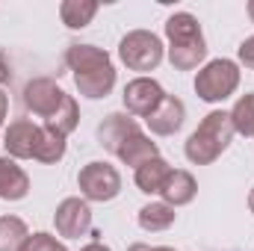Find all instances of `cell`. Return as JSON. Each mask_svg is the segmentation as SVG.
Segmentation results:
<instances>
[{
	"mask_svg": "<svg viewBox=\"0 0 254 251\" xmlns=\"http://www.w3.org/2000/svg\"><path fill=\"white\" fill-rule=\"evenodd\" d=\"M249 210L254 213V187H252V192H249Z\"/></svg>",
	"mask_w": 254,
	"mask_h": 251,
	"instance_id": "cell-29",
	"label": "cell"
},
{
	"mask_svg": "<svg viewBox=\"0 0 254 251\" xmlns=\"http://www.w3.org/2000/svg\"><path fill=\"white\" fill-rule=\"evenodd\" d=\"M77 122H80V110H77V101L68 95L65 104H63V110H60L54 119H48L45 127L54 130V133H60V136H68L71 130H77Z\"/></svg>",
	"mask_w": 254,
	"mask_h": 251,
	"instance_id": "cell-21",
	"label": "cell"
},
{
	"mask_svg": "<svg viewBox=\"0 0 254 251\" xmlns=\"http://www.w3.org/2000/svg\"><path fill=\"white\" fill-rule=\"evenodd\" d=\"M169 175H172L169 163L163 157H154V160H148V163H142L136 169V187L142 189L145 195H160V189H163Z\"/></svg>",
	"mask_w": 254,
	"mask_h": 251,
	"instance_id": "cell-16",
	"label": "cell"
},
{
	"mask_svg": "<svg viewBox=\"0 0 254 251\" xmlns=\"http://www.w3.org/2000/svg\"><path fill=\"white\" fill-rule=\"evenodd\" d=\"M231 139H234L231 113L213 110V113L204 116V122L195 127V133L187 139L184 154H187V160L195 163V166H210V163H216L228 151Z\"/></svg>",
	"mask_w": 254,
	"mask_h": 251,
	"instance_id": "cell-3",
	"label": "cell"
},
{
	"mask_svg": "<svg viewBox=\"0 0 254 251\" xmlns=\"http://www.w3.org/2000/svg\"><path fill=\"white\" fill-rule=\"evenodd\" d=\"M119 57L130 71H154L163 63V42L157 33L133 30L119 42Z\"/></svg>",
	"mask_w": 254,
	"mask_h": 251,
	"instance_id": "cell-5",
	"label": "cell"
},
{
	"mask_svg": "<svg viewBox=\"0 0 254 251\" xmlns=\"http://www.w3.org/2000/svg\"><path fill=\"white\" fill-rule=\"evenodd\" d=\"M116 157H119L122 163H127V166L139 169L142 163H148V160H154V157H160V154H157V142H151L142 130H136L125 145L119 148V154H116Z\"/></svg>",
	"mask_w": 254,
	"mask_h": 251,
	"instance_id": "cell-15",
	"label": "cell"
},
{
	"mask_svg": "<svg viewBox=\"0 0 254 251\" xmlns=\"http://www.w3.org/2000/svg\"><path fill=\"white\" fill-rule=\"evenodd\" d=\"M30 192V178L27 172L12 160V157H0V198L3 201H21Z\"/></svg>",
	"mask_w": 254,
	"mask_h": 251,
	"instance_id": "cell-13",
	"label": "cell"
},
{
	"mask_svg": "<svg viewBox=\"0 0 254 251\" xmlns=\"http://www.w3.org/2000/svg\"><path fill=\"white\" fill-rule=\"evenodd\" d=\"M65 157V136L60 133H54V130H48L45 127V136H42V148H39V163H45V166H54V163H60Z\"/></svg>",
	"mask_w": 254,
	"mask_h": 251,
	"instance_id": "cell-22",
	"label": "cell"
},
{
	"mask_svg": "<svg viewBox=\"0 0 254 251\" xmlns=\"http://www.w3.org/2000/svg\"><path fill=\"white\" fill-rule=\"evenodd\" d=\"M65 98H68V95H65L54 80H48V77H36V80H30V83L24 86V107H27L33 116L45 119V122L54 119V116L63 110Z\"/></svg>",
	"mask_w": 254,
	"mask_h": 251,
	"instance_id": "cell-7",
	"label": "cell"
},
{
	"mask_svg": "<svg viewBox=\"0 0 254 251\" xmlns=\"http://www.w3.org/2000/svg\"><path fill=\"white\" fill-rule=\"evenodd\" d=\"M65 65L74 71V83L83 98H107L116 86V68L110 54L95 45H71L65 51Z\"/></svg>",
	"mask_w": 254,
	"mask_h": 251,
	"instance_id": "cell-1",
	"label": "cell"
},
{
	"mask_svg": "<svg viewBox=\"0 0 254 251\" xmlns=\"http://www.w3.org/2000/svg\"><path fill=\"white\" fill-rule=\"evenodd\" d=\"M42 136H45V127L33 125L30 119L12 122L3 133L6 157H12V160H36L39 148H42Z\"/></svg>",
	"mask_w": 254,
	"mask_h": 251,
	"instance_id": "cell-8",
	"label": "cell"
},
{
	"mask_svg": "<svg viewBox=\"0 0 254 251\" xmlns=\"http://www.w3.org/2000/svg\"><path fill=\"white\" fill-rule=\"evenodd\" d=\"M21 251H68V249L51 234H33V237H27Z\"/></svg>",
	"mask_w": 254,
	"mask_h": 251,
	"instance_id": "cell-23",
	"label": "cell"
},
{
	"mask_svg": "<svg viewBox=\"0 0 254 251\" xmlns=\"http://www.w3.org/2000/svg\"><path fill=\"white\" fill-rule=\"evenodd\" d=\"M184 119H187L184 101L175 98V95H166V98L160 101V107H157L145 122L151 127V133H157V136H172V133H178V130L184 127Z\"/></svg>",
	"mask_w": 254,
	"mask_h": 251,
	"instance_id": "cell-12",
	"label": "cell"
},
{
	"mask_svg": "<svg viewBox=\"0 0 254 251\" xmlns=\"http://www.w3.org/2000/svg\"><path fill=\"white\" fill-rule=\"evenodd\" d=\"M6 110H9V98H6V92L0 89V127H3V119H6Z\"/></svg>",
	"mask_w": 254,
	"mask_h": 251,
	"instance_id": "cell-26",
	"label": "cell"
},
{
	"mask_svg": "<svg viewBox=\"0 0 254 251\" xmlns=\"http://www.w3.org/2000/svg\"><path fill=\"white\" fill-rule=\"evenodd\" d=\"M166 39H169V63L178 71H192L207 60V42L201 24L190 12H175L166 21Z\"/></svg>",
	"mask_w": 254,
	"mask_h": 251,
	"instance_id": "cell-2",
	"label": "cell"
},
{
	"mask_svg": "<svg viewBox=\"0 0 254 251\" xmlns=\"http://www.w3.org/2000/svg\"><path fill=\"white\" fill-rule=\"evenodd\" d=\"M127 251H178V249H172V246H145V243H133Z\"/></svg>",
	"mask_w": 254,
	"mask_h": 251,
	"instance_id": "cell-25",
	"label": "cell"
},
{
	"mask_svg": "<svg viewBox=\"0 0 254 251\" xmlns=\"http://www.w3.org/2000/svg\"><path fill=\"white\" fill-rule=\"evenodd\" d=\"M30 231L18 216H0V251H21Z\"/></svg>",
	"mask_w": 254,
	"mask_h": 251,
	"instance_id": "cell-19",
	"label": "cell"
},
{
	"mask_svg": "<svg viewBox=\"0 0 254 251\" xmlns=\"http://www.w3.org/2000/svg\"><path fill=\"white\" fill-rule=\"evenodd\" d=\"M95 15H98V3H92V0H63L60 3V18L71 30L89 27Z\"/></svg>",
	"mask_w": 254,
	"mask_h": 251,
	"instance_id": "cell-18",
	"label": "cell"
},
{
	"mask_svg": "<svg viewBox=\"0 0 254 251\" xmlns=\"http://www.w3.org/2000/svg\"><path fill=\"white\" fill-rule=\"evenodd\" d=\"M249 18H252V21H254V0H252V3H249Z\"/></svg>",
	"mask_w": 254,
	"mask_h": 251,
	"instance_id": "cell-30",
	"label": "cell"
},
{
	"mask_svg": "<svg viewBox=\"0 0 254 251\" xmlns=\"http://www.w3.org/2000/svg\"><path fill=\"white\" fill-rule=\"evenodd\" d=\"M139 130L136 119L130 113H110L101 125H98V142L101 148H107L110 154H119V148L125 145L127 139Z\"/></svg>",
	"mask_w": 254,
	"mask_h": 251,
	"instance_id": "cell-11",
	"label": "cell"
},
{
	"mask_svg": "<svg viewBox=\"0 0 254 251\" xmlns=\"http://www.w3.org/2000/svg\"><path fill=\"white\" fill-rule=\"evenodd\" d=\"M9 80V63L3 60V54H0V83H6Z\"/></svg>",
	"mask_w": 254,
	"mask_h": 251,
	"instance_id": "cell-27",
	"label": "cell"
},
{
	"mask_svg": "<svg viewBox=\"0 0 254 251\" xmlns=\"http://www.w3.org/2000/svg\"><path fill=\"white\" fill-rule=\"evenodd\" d=\"M195 192H198V184H195V178H192L190 172H184V169H172V175L166 178V184L160 189V195H163V201L169 207L190 204L192 198H195Z\"/></svg>",
	"mask_w": 254,
	"mask_h": 251,
	"instance_id": "cell-14",
	"label": "cell"
},
{
	"mask_svg": "<svg viewBox=\"0 0 254 251\" xmlns=\"http://www.w3.org/2000/svg\"><path fill=\"white\" fill-rule=\"evenodd\" d=\"M57 234L65 240H80L83 234L92 231V210L83 198H65L54 213Z\"/></svg>",
	"mask_w": 254,
	"mask_h": 251,
	"instance_id": "cell-9",
	"label": "cell"
},
{
	"mask_svg": "<svg viewBox=\"0 0 254 251\" xmlns=\"http://www.w3.org/2000/svg\"><path fill=\"white\" fill-rule=\"evenodd\" d=\"M77 187L83 192L86 201H113L119 192H122V175L116 172V166L110 163H86L77 175Z\"/></svg>",
	"mask_w": 254,
	"mask_h": 251,
	"instance_id": "cell-6",
	"label": "cell"
},
{
	"mask_svg": "<svg viewBox=\"0 0 254 251\" xmlns=\"http://www.w3.org/2000/svg\"><path fill=\"white\" fill-rule=\"evenodd\" d=\"M240 63L246 65V68H254V36H249L243 45H240Z\"/></svg>",
	"mask_w": 254,
	"mask_h": 251,
	"instance_id": "cell-24",
	"label": "cell"
},
{
	"mask_svg": "<svg viewBox=\"0 0 254 251\" xmlns=\"http://www.w3.org/2000/svg\"><path fill=\"white\" fill-rule=\"evenodd\" d=\"M175 207H169L166 201H151L139 210V228L142 231H151V234H160L166 228L175 225Z\"/></svg>",
	"mask_w": 254,
	"mask_h": 251,
	"instance_id": "cell-17",
	"label": "cell"
},
{
	"mask_svg": "<svg viewBox=\"0 0 254 251\" xmlns=\"http://www.w3.org/2000/svg\"><path fill=\"white\" fill-rule=\"evenodd\" d=\"M237 86H240V68L231 60H213V63L204 65L198 71V77H195V92L207 104L228 101L237 92Z\"/></svg>",
	"mask_w": 254,
	"mask_h": 251,
	"instance_id": "cell-4",
	"label": "cell"
},
{
	"mask_svg": "<svg viewBox=\"0 0 254 251\" xmlns=\"http://www.w3.org/2000/svg\"><path fill=\"white\" fill-rule=\"evenodd\" d=\"M80 251H113V249H107L104 243H98V240H95V243H89L86 249H80Z\"/></svg>",
	"mask_w": 254,
	"mask_h": 251,
	"instance_id": "cell-28",
	"label": "cell"
},
{
	"mask_svg": "<svg viewBox=\"0 0 254 251\" xmlns=\"http://www.w3.org/2000/svg\"><path fill=\"white\" fill-rule=\"evenodd\" d=\"M231 125L234 133H243V136H254V92H246L234 110H231Z\"/></svg>",
	"mask_w": 254,
	"mask_h": 251,
	"instance_id": "cell-20",
	"label": "cell"
},
{
	"mask_svg": "<svg viewBox=\"0 0 254 251\" xmlns=\"http://www.w3.org/2000/svg\"><path fill=\"white\" fill-rule=\"evenodd\" d=\"M125 107L130 116H139V119H148L157 107H160V101L166 98V92H163V86L157 83V80H151V77H136V80H130L125 86Z\"/></svg>",
	"mask_w": 254,
	"mask_h": 251,
	"instance_id": "cell-10",
	"label": "cell"
}]
</instances>
